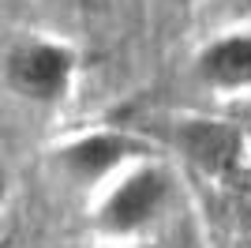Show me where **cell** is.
<instances>
[{
  "mask_svg": "<svg viewBox=\"0 0 251 248\" xmlns=\"http://www.w3.org/2000/svg\"><path fill=\"white\" fill-rule=\"evenodd\" d=\"M0 75L19 102L52 109L64 105L79 79V49L52 34H23L8 45Z\"/></svg>",
  "mask_w": 251,
  "mask_h": 248,
  "instance_id": "7a4b0ae2",
  "label": "cell"
},
{
  "mask_svg": "<svg viewBox=\"0 0 251 248\" xmlns=\"http://www.w3.org/2000/svg\"><path fill=\"white\" fill-rule=\"evenodd\" d=\"M154 143L143 135L127 132V128H86L79 135H68L49 151V165L56 177H64L68 185L83 188L94 196L101 185H109L116 173H124L127 165L154 158Z\"/></svg>",
  "mask_w": 251,
  "mask_h": 248,
  "instance_id": "3957f363",
  "label": "cell"
},
{
  "mask_svg": "<svg viewBox=\"0 0 251 248\" xmlns=\"http://www.w3.org/2000/svg\"><path fill=\"white\" fill-rule=\"evenodd\" d=\"M94 248H139V245H109V241H98Z\"/></svg>",
  "mask_w": 251,
  "mask_h": 248,
  "instance_id": "9c48e42d",
  "label": "cell"
},
{
  "mask_svg": "<svg viewBox=\"0 0 251 248\" xmlns=\"http://www.w3.org/2000/svg\"><path fill=\"white\" fill-rule=\"evenodd\" d=\"M173 196H176V181L169 165L157 155L143 158L94 192L90 229L98 241L109 245H139V237H147L169 215Z\"/></svg>",
  "mask_w": 251,
  "mask_h": 248,
  "instance_id": "6da1fadb",
  "label": "cell"
},
{
  "mask_svg": "<svg viewBox=\"0 0 251 248\" xmlns=\"http://www.w3.org/2000/svg\"><path fill=\"white\" fill-rule=\"evenodd\" d=\"M236 4H240V11H244V15H251V0H236Z\"/></svg>",
  "mask_w": 251,
  "mask_h": 248,
  "instance_id": "30bf717a",
  "label": "cell"
},
{
  "mask_svg": "<svg viewBox=\"0 0 251 248\" xmlns=\"http://www.w3.org/2000/svg\"><path fill=\"white\" fill-rule=\"evenodd\" d=\"M173 4H195V0H173Z\"/></svg>",
  "mask_w": 251,
  "mask_h": 248,
  "instance_id": "8fae6325",
  "label": "cell"
},
{
  "mask_svg": "<svg viewBox=\"0 0 251 248\" xmlns=\"http://www.w3.org/2000/svg\"><path fill=\"white\" fill-rule=\"evenodd\" d=\"M176 147L191 162L199 165L206 177L218 185L232 181L248 165V143H244V128L229 121H214V117H188L176 124Z\"/></svg>",
  "mask_w": 251,
  "mask_h": 248,
  "instance_id": "277c9868",
  "label": "cell"
},
{
  "mask_svg": "<svg viewBox=\"0 0 251 248\" xmlns=\"http://www.w3.org/2000/svg\"><path fill=\"white\" fill-rule=\"evenodd\" d=\"M195 79L214 94L251 91V31H225L195 53Z\"/></svg>",
  "mask_w": 251,
  "mask_h": 248,
  "instance_id": "5b68a950",
  "label": "cell"
},
{
  "mask_svg": "<svg viewBox=\"0 0 251 248\" xmlns=\"http://www.w3.org/2000/svg\"><path fill=\"white\" fill-rule=\"evenodd\" d=\"M4 203H8V177L0 173V215H4Z\"/></svg>",
  "mask_w": 251,
  "mask_h": 248,
  "instance_id": "52a82bcc",
  "label": "cell"
},
{
  "mask_svg": "<svg viewBox=\"0 0 251 248\" xmlns=\"http://www.w3.org/2000/svg\"><path fill=\"white\" fill-rule=\"evenodd\" d=\"M225 192H229V199H232V207H236L240 222L248 226V233H251V165H244L232 181H225Z\"/></svg>",
  "mask_w": 251,
  "mask_h": 248,
  "instance_id": "8992f818",
  "label": "cell"
},
{
  "mask_svg": "<svg viewBox=\"0 0 251 248\" xmlns=\"http://www.w3.org/2000/svg\"><path fill=\"white\" fill-rule=\"evenodd\" d=\"M244 143H248V165H251V124L244 128Z\"/></svg>",
  "mask_w": 251,
  "mask_h": 248,
  "instance_id": "ba28073f",
  "label": "cell"
}]
</instances>
